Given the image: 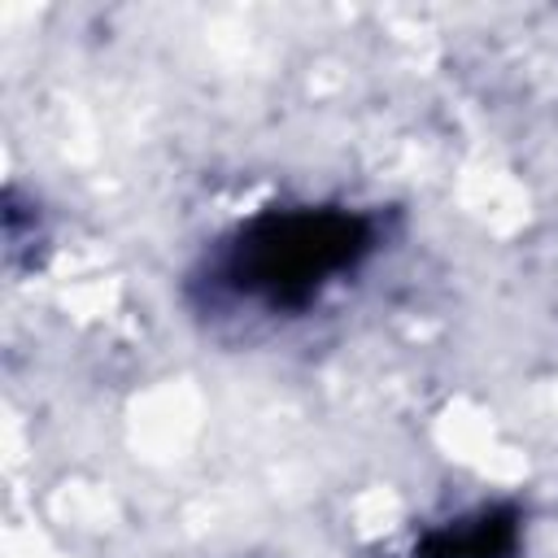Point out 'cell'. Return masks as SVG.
I'll use <instances>...</instances> for the list:
<instances>
[{
  "label": "cell",
  "mask_w": 558,
  "mask_h": 558,
  "mask_svg": "<svg viewBox=\"0 0 558 558\" xmlns=\"http://www.w3.org/2000/svg\"><path fill=\"white\" fill-rule=\"evenodd\" d=\"M375 248V222L353 209H275L231 235L214 262V283L270 314L305 310Z\"/></svg>",
  "instance_id": "6da1fadb"
},
{
  "label": "cell",
  "mask_w": 558,
  "mask_h": 558,
  "mask_svg": "<svg viewBox=\"0 0 558 558\" xmlns=\"http://www.w3.org/2000/svg\"><path fill=\"white\" fill-rule=\"evenodd\" d=\"M519 523L510 510H475L466 519L440 523L423 536L414 558H514Z\"/></svg>",
  "instance_id": "7a4b0ae2"
}]
</instances>
